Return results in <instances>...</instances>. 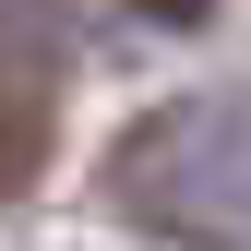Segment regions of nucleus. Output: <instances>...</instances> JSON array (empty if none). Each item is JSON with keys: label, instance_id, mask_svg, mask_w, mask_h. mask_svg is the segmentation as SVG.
I'll return each instance as SVG.
<instances>
[{"label": "nucleus", "instance_id": "obj_1", "mask_svg": "<svg viewBox=\"0 0 251 251\" xmlns=\"http://www.w3.org/2000/svg\"><path fill=\"white\" fill-rule=\"evenodd\" d=\"M96 203L144 239L179 251H251V108L227 96H168L108 144Z\"/></svg>", "mask_w": 251, "mask_h": 251}, {"label": "nucleus", "instance_id": "obj_2", "mask_svg": "<svg viewBox=\"0 0 251 251\" xmlns=\"http://www.w3.org/2000/svg\"><path fill=\"white\" fill-rule=\"evenodd\" d=\"M36 132H48L36 96H0V192H24V179H36Z\"/></svg>", "mask_w": 251, "mask_h": 251}, {"label": "nucleus", "instance_id": "obj_3", "mask_svg": "<svg viewBox=\"0 0 251 251\" xmlns=\"http://www.w3.org/2000/svg\"><path fill=\"white\" fill-rule=\"evenodd\" d=\"M132 12H155V24H203L215 0H132Z\"/></svg>", "mask_w": 251, "mask_h": 251}]
</instances>
